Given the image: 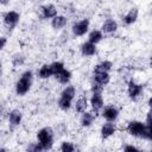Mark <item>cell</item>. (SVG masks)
Masks as SVG:
<instances>
[{
    "label": "cell",
    "instance_id": "obj_4",
    "mask_svg": "<svg viewBox=\"0 0 152 152\" xmlns=\"http://www.w3.org/2000/svg\"><path fill=\"white\" fill-rule=\"evenodd\" d=\"M2 19H4V25L8 30H13L18 25V23L20 20V14L18 12H15V11H8V12H6L4 14Z\"/></svg>",
    "mask_w": 152,
    "mask_h": 152
},
{
    "label": "cell",
    "instance_id": "obj_22",
    "mask_svg": "<svg viewBox=\"0 0 152 152\" xmlns=\"http://www.w3.org/2000/svg\"><path fill=\"white\" fill-rule=\"evenodd\" d=\"M38 76H39V78H42V80H46V78H50L51 76H53L51 65H50V64H43V65L39 68V70H38Z\"/></svg>",
    "mask_w": 152,
    "mask_h": 152
},
{
    "label": "cell",
    "instance_id": "obj_2",
    "mask_svg": "<svg viewBox=\"0 0 152 152\" xmlns=\"http://www.w3.org/2000/svg\"><path fill=\"white\" fill-rule=\"evenodd\" d=\"M32 83H33V74L31 70H26L21 74L20 78L15 83V93L17 95L19 96H24L26 95L31 87H32Z\"/></svg>",
    "mask_w": 152,
    "mask_h": 152
},
{
    "label": "cell",
    "instance_id": "obj_21",
    "mask_svg": "<svg viewBox=\"0 0 152 152\" xmlns=\"http://www.w3.org/2000/svg\"><path fill=\"white\" fill-rule=\"evenodd\" d=\"M103 39V33L101 30H93L89 32L88 34V42L93 43V44H99L101 40Z\"/></svg>",
    "mask_w": 152,
    "mask_h": 152
},
{
    "label": "cell",
    "instance_id": "obj_8",
    "mask_svg": "<svg viewBox=\"0 0 152 152\" xmlns=\"http://www.w3.org/2000/svg\"><path fill=\"white\" fill-rule=\"evenodd\" d=\"M89 103L91 106V109L95 113H99L103 108V106H104L102 93H93V95H91V97L89 100Z\"/></svg>",
    "mask_w": 152,
    "mask_h": 152
},
{
    "label": "cell",
    "instance_id": "obj_14",
    "mask_svg": "<svg viewBox=\"0 0 152 152\" xmlns=\"http://www.w3.org/2000/svg\"><path fill=\"white\" fill-rule=\"evenodd\" d=\"M116 30H118V23H116L114 19H107V20L102 24V26H101L102 33H106V34L114 33Z\"/></svg>",
    "mask_w": 152,
    "mask_h": 152
},
{
    "label": "cell",
    "instance_id": "obj_29",
    "mask_svg": "<svg viewBox=\"0 0 152 152\" xmlns=\"http://www.w3.org/2000/svg\"><path fill=\"white\" fill-rule=\"evenodd\" d=\"M124 151L125 152H139V148L135 147L134 145H126L124 146Z\"/></svg>",
    "mask_w": 152,
    "mask_h": 152
},
{
    "label": "cell",
    "instance_id": "obj_10",
    "mask_svg": "<svg viewBox=\"0 0 152 152\" xmlns=\"http://www.w3.org/2000/svg\"><path fill=\"white\" fill-rule=\"evenodd\" d=\"M138 15H139V11H138V8H137V7H133V8H131V10L124 15L122 21H124V24H125L126 26L133 25V24L137 21Z\"/></svg>",
    "mask_w": 152,
    "mask_h": 152
},
{
    "label": "cell",
    "instance_id": "obj_30",
    "mask_svg": "<svg viewBox=\"0 0 152 152\" xmlns=\"http://www.w3.org/2000/svg\"><path fill=\"white\" fill-rule=\"evenodd\" d=\"M6 43H7V39H6L5 37H0V51H1V50L5 48Z\"/></svg>",
    "mask_w": 152,
    "mask_h": 152
},
{
    "label": "cell",
    "instance_id": "obj_12",
    "mask_svg": "<svg viewBox=\"0 0 152 152\" xmlns=\"http://www.w3.org/2000/svg\"><path fill=\"white\" fill-rule=\"evenodd\" d=\"M40 12H42V18L43 19H52L55 15H57V8L52 4L44 5L40 8Z\"/></svg>",
    "mask_w": 152,
    "mask_h": 152
},
{
    "label": "cell",
    "instance_id": "obj_13",
    "mask_svg": "<svg viewBox=\"0 0 152 152\" xmlns=\"http://www.w3.org/2000/svg\"><path fill=\"white\" fill-rule=\"evenodd\" d=\"M23 120V113L19 110V109H13L8 114V122L12 127H17L20 125Z\"/></svg>",
    "mask_w": 152,
    "mask_h": 152
},
{
    "label": "cell",
    "instance_id": "obj_11",
    "mask_svg": "<svg viewBox=\"0 0 152 152\" xmlns=\"http://www.w3.org/2000/svg\"><path fill=\"white\" fill-rule=\"evenodd\" d=\"M97 116V113H95L94 110H91V112H83L82 113V116H81V120H80V122H81V126L82 127H89V126H91V124L94 122V120H95V118Z\"/></svg>",
    "mask_w": 152,
    "mask_h": 152
},
{
    "label": "cell",
    "instance_id": "obj_32",
    "mask_svg": "<svg viewBox=\"0 0 152 152\" xmlns=\"http://www.w3.org/2000/svg\"><path fill=\"white\" fill-rule=\"evenodd\" d=\"M0 74H1V63H0Z\"/></svg>",
    "mask_w": 152,
    "mask_h": 152
},
{
    "label": "cell",
    "instance_id": "obj_17",
    "mask_svg": "<svg viewBox=\"0 0 152 152\" xmlns=\"http://www.w3.org/2000/svg\"><path fill=\"white\" fill-rule=\"evenodd\" d=\"M71 71L70 70H68V69H63L62 71H59L57 75H55V77H56V80L61 83V84H68L69 82H70V80H71Z\"/></svg>",
    "mask_w": 152,
    "mask_h": 152
},
{
    "label": "cell",
    "instance_id": "obj_23",
    "mask_svg": "<svg viewBox=\"0 0 152 152\" xmlns=\"http://www.w3.org/2000/svg\"><path fill=\"white\" fill-rule=\"evenodd\" d=\"M87 108H88V100H87V97L82 96V97H80V99L76 100V103H75V110H76L77 113L82 114L83 112L87 110Z\"/></svg>",
    "mask_w": 152,
    "mask_h": 152
},
{
    "label": "cell",
    "instance_id": "obj_27",
    "mask_svg": "<svg viewBox=\"0 0 152 152\" xmlns=\"http://www.w3.org/2000/svg\"><path fill=\"white\" fill-rule=\"evenodd\" d=\"M27 151H32V152H42V151H44V150H43V147H42V145H40L39 142H33V144H31V145L27 147Z\"/></svg>",
    "mask_w": 152,
    "mask_h": 152
},
{
    "label": "cell",
    "instance_id": "obj_1",
    "mask_svg": "<svg viewBox=\"0 0 152 152\" xmlns=\"http://www.w3.org/2000/svg\"><path fill=\"white\" fill-rule=\"evenodd\" d=\"M126 129L131 135H133L135 138H140L144 140H151V138H152L151 126H147V125H145V122L139 121V120L129 121Z\"/></svg>",
    "mask_w": 152,
    "mask_h": 152
},
{
    "label": "cell",
    "instance_id": "obj_26",
    "mask_svg": "<svg viewBox=\"0 0 152 152\" xmlns=\"http://www.w3.org/2000/svg\"><path fill=\"white\" fill-rule=\"evenodd\" d=\"M24 61H25V57H24L23 55H15V56H13V58H12V63H13L14 66L21 65V64L24 63Z\"/></svg>",
    "mask_w": 152,
    "mask_h": 152
},
{
    "label": "cell",
    "instance_id": "obj_9",
    "mask_svg": "<svg viewBox=\"0 0 152 152\" xmlns=\"http://www.w3.org/2000/svg\"><path fill=\"white\" fill-rule=\"evenodd\" d=\"M116 132V126L113 121H107L101 127V137L102 139H108Z\"/></svg>",
    "mask_w": 152,
    "mask_h": 152
},
{
    "label": "cell",
    "instance_id": "obj_15",
    "mask_svg": "<svg viewBox=\"0 0 152 152\" xmlns=\"http://www.w3.org/2000/svg\"><path fill=\"white\" fill-rule=\"evenodd\" d=\"M81 53L84 57H91L96 53V45L90 43V42H86L81 45Z\"/></svg>",
    "mask_w": 152,
    "mask_h": 152
},
{
    "label": "cell",
    "instance_id": "obj_5",
    "mask_svg": "<svg viewBox=\"0 0 152 152\" xmlns=\"http://www.w3.org/2000/svg\"><path fill=\"white\" fill-rule=\"evenodd\" d=\"M89 19H87V18H84V19H82V20H78V21H76L74 25H72V27H71V31H72V33L76 36V37H82V36H84L87 32H88V30H89Z\"/></svg>",
    "mask_w": 152,
    "mask_h": 152
},
{
    "label": "cell",
    "instance_id": "obj_16",
    "mask_svg": "<svg viewBox=\"0 0 152 152\" xmlns=\"http://www.w3.org/2000/svg\"><path fill=\"white\" fill-rule=\"evenodd\" d=\"M66 23H68L66 17L59 15V14L55 15V17L51 19V26H52L53 30H61V28H63V27L66 25Z\"/></svg>",
    "mask_w": 152,
    "mask_h": 152
},
{
    "label": "cell",
    "instance_id": "obj_6",
    "mask_svg": "<svg viewBox=\"0 0 152 152\" xmlns=\"http://www.w3.org/2000/svg\"><path fill=\"white\" fill-rule=\"evenodd\" d=\"M142 90H144L142 84L137 83L134 81H129L127 84V94H128L129 99L133 101H135L140 97V95L142 94Z\"/></svg>",
    "mask_w": 152,
    "mask_h": 152
},
{
    "label": "cell",
    "instance_id": "obj_7",
    "mask_svg": "<svg viewBox=\"0 0 152 152\" xmlns=\"http://www.w3.org/2000/svg\"><path fill=\"white\" fill-rule=\"evenodd\" d=\"M102 116L106 121H115L119 116V109L113 106V104H109V106H103L102 108Z\"/></svg>",
    "mask_w": 152,
    "mask_h": 152
},
{
    "label": "cell",
    "instance_id": "obj_24",
    "mask_svg": "<svg viewBox=\"0 0 152 152\" xmlns=\"http://www.w3.org/2000/svg\"><path fill=\"white\" fill-rule=\"evenodd\" d=\"M59 150L62 152H74L76 150V146L70 141H63L59 146Z\"/></svg>",
    "mask_w": 152,
    "mask_h": 152
},
{
    "label": "cell",
    "instance_id": "obj_31",
    "mask_svg": "<svg viewBox=\"0 0 152 152\" xmlns=\"http://www.w3.org/2000/svg\"><path fill=\"white\" fill-rule=\"evenodd\" d=\"M10 1H11V0H0V5H2V6H7V5L10 4Z\"/></svg>",
    "mask_w": 152,
    "mask_h": 152
},
{
    "label": "cell",
    "instance_id": "obj_18",
    "mask_svg": "<svg viewBox=\"0 0 152 152\" xmlns=\"http://www.w3.org/2000/svg\"><path fill=\"white\" fill-rule=\"evenodd\" d=\"M109 81H110L109 72H94V82L104 87L109 83Z\"/></svg>",
    "mask_w": 152,
    "mask_h": 152
},
{
    "label": "cell",
    "instance_id": "obj_25",
    "mask_svg": "<svg viewBox=\"0 0 152 152\" xmlns=\"http://www.w3.org/2000/svg\"><path fill=\"white\" fill-rule=\"evenodd\" d=\"M50 65H51V69H52V74H53V76H55V75H57L59 71H62V70L64 69V63H63V62H59V61L53 62V63H51Z\"/></svg>",
    "mask_w": 152,
    "mask_h": 152
},
{
    "label": "cell",
    "instance_id": "obj_3",
    "mask_svg": "<svg viewBox=\"0 0 152 152\" xmlns=\"http://www.w3.org/2000/svg\"><path fill=\"white\" fill-rule=\"evenodd\" d=\"M37 140L42 145L44 151H49L53 146L55 134L51 127H43L37 132Z\"/></svg>",
    "mask_w": 152,
    "mask_h": 152
},
{
    "label": "cell",
    "instance_id": "obj_28",
    "mask_svg": "<svg viewBox=\"0 0 152 152\" xmlns=\"http://www.w3.org/2000/svg\"><path fill=\"white\" fill-rule=\"evenodd\" d=\"M103 88H104L103 86H101V84H99L96 82H93V84H91V93H102Z\"/></svg>",
    "mask_w": 152,
    "mask_h": 152
},
{
    "label": "cell",
    "instance_id": "obj_20",
    "mask_svg": "<svg viewBox=\"0 0 152 152\" xmlns=\"http://www.w3.org/2000/svg\"><path fill=\"white\" fill-rule=\"evenodd\" d=\"M113 68V63L110 61H102L94 66V72H109Z\"/></svg>",
    "mask_w": 152,
    "mask_h": 152
},
{
    "label": "cell",
    "instance_id": "obj_19",
    "mask_svg": "<svg viewBox=\"0 0 152 152\" xmlns=\"http://www.w3.org/2000/svg\"><path fill=\"white\" fill-rule=\"evenodd\" d=\"M72 101H74V100H72V99H70V97H68V96L59 95V99H58L57 104H58L59 109H62V110L66 112V110H69V109L71 108V106H72Z\"/></svg>",
    "mask_w": 152,
    "mask_h": 152
}]
</instances>
